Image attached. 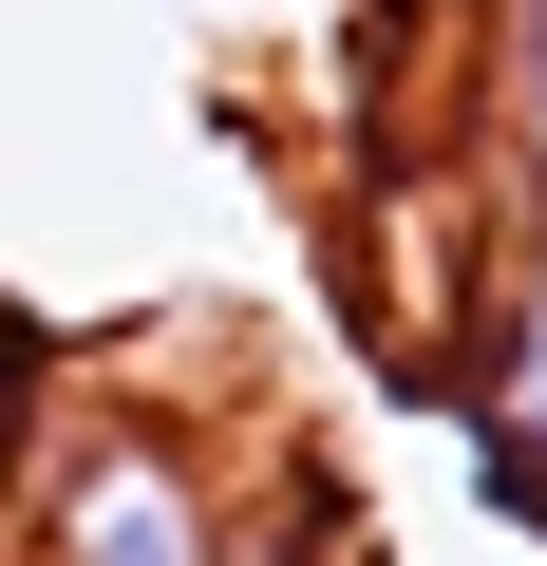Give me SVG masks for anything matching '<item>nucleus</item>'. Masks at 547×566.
Returning <instances> with one entry per match:
<instances>
[{"mask_svg":"<svg viewBox=\"0 0 547 566\" xmlns=\"http://www.w3.org/2000/svg\"><path fill=\"white\" fill-rule=\"evenodd\" d=\"M0 566H303V472L227 434L208 397L95 359V378H39L20 416Z\"/></svg>","mask_w":547,"mask_h":566,"instance_id":"nucleus-1","label":"nucleus"},{"mask_svg":"<svg viewBox=\"0 0 547 566\" xmlns=\"http://www.w3.org/2000/svg\"><path fill=\"white\" fill-rule=\"evenodd\" d=\"M20 416H39V359L0 340V472H20Z\"/></svg>","mask_w":547,"mask_h":566,"instance_id":"nucleus-2","label":"nucleus"}]
</instances>
